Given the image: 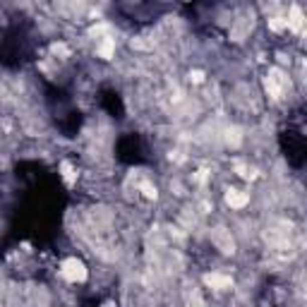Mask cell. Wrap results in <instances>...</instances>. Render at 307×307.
<instances>
[{
  "label": "cell",
  "instance_id": "1",
  "mask_svg": "<svg viewBox=\"0 0 307 307\" xmlns=\"http://www.w3.org/2000/svg\"><path fill=\"white\" fill-rule=\"evenodd\" d=\"M285 89V77L281 70H271L269 75H266V91L274 96V99H281V94H283Z\"/></svg>",
  "mask_w": 307,
  "mask_h": 307
},
{
  "label": "cell",
  "instance_id": "2",
  "mask_svg": "<svg viewBox=\"0 0 307 307\" xmlns=\"http://www.w3.org/2000/svg\"><path fill=\"white\" fill-rule=\"evenodd\" d=\"M63 276H65L67 281L77 283V281H84L87 278V269H84V264L77 262V259H67L63 264Z\"/></svg>",
  "mask_w": 307,
  "mask_h": 307
},
{
  "label": "cell",
  "instance_id": "3",
  "mask_svg": "<svg viewBox=\"0 0 307 307\" xmlns=\"http://www.w3.org/2000/svg\"><path fill=\"white\" fill-rule=\"evenodd\" d=\"M211 240H214V245L219 247L221 252H233L235 250V245H233V238H230V233L226 228H216L214 233H211Z\"/></svg>",
  "mask_w": 307,
  "mask_h": 307
},
{
  "label": "cell",
  "instance_id": "4",
  "mask_svg": "<svg viewBox=\"0 0 307 307\" xmlns=\"http://www.w3.org/2000/svg\"><path fill=\"white\" fill-rule=\"evenodd\" d=\"M247 199L250 197H247L245 192H240V190H228V192H226V202H228L233 209H242L247 204Z\"/></svg>",
  "mask_w": 307,
  "mask_h": 307
},
{
  "label": "cell",
  "instance_id": "5",
  "mask_svg": "<svg viewBox=\"0 0 307 307\" xmlns=\"http://www.w3.org/2000/svg\"><path fill=\"white\" fill-rule=\"evenodd\" d=\"M285 22H288V29L300 32V29H302V10H300V8H290V17H288Z\"/></svg>",
  "mask_w": 307,
  "mask_h": 307
},
{
  "label": "cell",
  "instance_id": "6",
  "mask_svg": "<svg viewBox=\"0 0 307 307\" xmlns=\"http://www.w3.org/2000/svg\"><path fill=\"white\" fill-rule=\"evenodd\" d=\"M207 283L211 285V288H228L230 278H228V276H221V274H209L207 276Z\"/></svg>",
  "mask_w": 307,
  "mask_h": 307
},
{
  "label": "cell",
  "instance_id": "7",
  "mask_svg": "<svg viewBox=\"0 0 307 307\" xmlns=\"http://www.w3.org/2000/svg\"><path fill=\"white\" fill-rule=\"evenodd\" d=\"M269 27L274 32H283V29H288V22H285L283 17H274V20H269Z\"/></svg>",
  "mask_w": 307,
  "mask_h": 307
},
{
  "label": "cell",
  "instance_id": "8",
  "mask_svg": "<svg viewBox=\"0 0 307 307\" xmlns=\"http://www.w3.org/2000/svg\"><path fill=\"white\" fill-rule=\"evenodd\" d=\"M226 142H228V146H238V144H240V132H238V130H228V134H226Z\"/></svg>",
  "mask_w": 307,
  "mask_h": 307
},
{
  "label": "cell",
  "instance_id": "9",
  "mask_svg": "<svg viewBox=\"0 0 307 307\" xmlns=\"http://www.w3.org/2000/svg\"><path fill=\"white\" fill-rule=\"evenodd\" d=\"M113 39H106V41H103V46H101L99 48V53L103 55V58H110V53H113Z\"/></svg>",
  "mask_w": 307,
  "mask_h": 307
},
{
  "label": "cell",
  "instance_id": "10",
  "mask_svg": "<svg viewBox=\"0 0 307 307\" xmlns=\"http://www.w3.org/2000/svg\"><path fill=\"white\" fill-rule=\"evenodd\" d=\"M63 178H65L67 183L72 185V180H75V173H72V166H70V164H63Z\"/></svg>",
  "mask_w": 307,
  "mask_h": 307
}]
</instances>
